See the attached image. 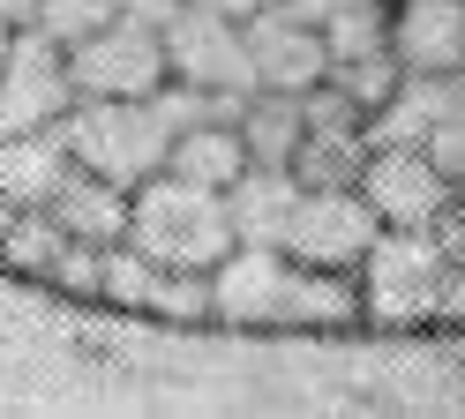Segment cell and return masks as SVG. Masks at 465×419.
I'll return each instance as SVG.
<instances>
[{"label":"cell","instance_id":"6da1fadb","mask_svg":"<svg viewBox=\"0 0 465 419\" xmlns=\"http://www.w3.org/2000/svg\"><path fill=\"white\" fill-rule=\"evenodd\" d=\"M128 248H143L173 278H211L241 248V225H232V202L218 188H195L181 172H151L128 210Z\"/></svg>","mask_w":465,"mask_h":419},{"label":"cell","instance_id":"7a4b0ae2","mask_svg":"<svg viewBox=\"0 0 465 419\" xmlns=\"http://www.w3.org/2000/svg\"><path fill=\"white\" fill-rule=\"evenodd\" d=\"M61 135L75 150V165L121 180V188H143L151 172L173 165V120L158 112V90L151 98H75Z\"/></svg>","mask_w":465,"mask_h":419},{"label":"cell","instance_id":"3957f363","mask_svg":"<svg viewBox=\"0 0 465 419\" xmlns=\"http://www.w3.org/2000/svg\"><path fill=\"white\" fill-rule=\"evenodd\" d=\"M375 239H383V218H375V202L361 188H301L278 248L315 278H353Z\"/></svg>","mask_w":465,"mask_h":419},{"label":"cell","instance_id":"277c9868","mask_svg":"<svg viewBox=\"0 0 465 419\" xmlns=\"http://www.w3.org/2000/svg\"><path fill=\"white\" fill-rule=\"evenodd\" d=\"M68 75H75V98H151V90L173 83L165 23H143V15L121 8L105 30L68 45Z\"/></svg>","mask_w":465,"mask_h":419},{"label":"cell","instance_id":"5b68a950","mask_svg":"<svg viewBox=\"0 0 465 419\" xmlns=\"http://www.w3.org/2000/svg\"><path fill=\"white\" fill-rule=\"evenodd\" d=\"M361 195L375 202V218L391 232H435L458 202V180L420 142H375L368 165H361Z\"/></svg>","mask_w":465,"mask_h":419},{"label":"cell","instance_id":"8992f818","mask_svg":"<svg viewBox=\"0 0 465 419\" xmlns=\"http://www.w3.org/2000/svg\"><path fill=\"white\" fill-rule=\"evenodd\" d=\"M75 105V75H68V45L23 23L15 45L0 53V135H31V128H61Z\"/></svg>","mask_w":465,"mask_h":419},{"label":"cell","instance_id":"52a82bcc","mask_svg":"<svg viewBox=\"0 0 465 419\" xmlns=\"http://www.w3.org/2000/svg\"><path fill=\"white\" fill-rule=\"evenodd\" d=\"M165 60H173V83H195V90H225V98H255V53H248V30L203 8V0H181V15L165 23Z\"/></svg>","mask_w":465,"mask_h":419},{"label":"cell","instance_id":"ba28073f","mask_svg":"<svg viewBox=\"0 0 465 419\" xmlns=\"http://www.w3.org/2000/svg\"><path fill=\"white\" fill-rule=\"evenodd\" d=\"M361 285H368V307L391 315V322L428 315L435 299H443V285H450L443 232H391V225H383V239H375L368 262H361Z\"/></svg>","mask_w":465,"mask_h":419},{"label":"cell","instance_id":"9c48e42d","mask_svg":"<svg viewBox=\"0 0 465 419\" xmlns=\"http://www.w3.org/2000/svg\"><path fill=\"white\" fill-rule=\"evenodd\" d=\"M248 53H255V83L263 90H293V98H308L315 83L331 75V45H323V23L293 15L285 0H271L263 15H248Z\"/></svg>","mask_w":465,"mask_h":419},{"label":"cell","instance_id":"30bf717a","mask_svg":"<svg viewBox=\"0 0 465 419\" xmlns=\"http://www.w3.org/2000/svg\"><path fill=\"white\" fill-rule=\"evenodd\" d=\"M391 53L405 75H465V0H391Z\"/></svg>","mask_w":465,"mask_h":419},{"label":"cell","instance_id":"8fae6325","mask_svg":"<svg viewBox=\"0 0 465 419\" xmlns=\"http://www.w3.org/2000/svg\"><path fill=\"white\" fill-rule=\"evenodd\" d=\"M75 150L61 128H31V135H0V195H15L23 210H45L68 188Z\"/></svg>","mask_w":465,"mask_h":419},{"label":"cell","instance_id":"7c38bea8","mask_svg":"<svg viewBox=\"0 0 465 419\" xmlns=\"http://www.w3.org/2000/svg\"><path fill=\"white\" fill-rule=\"evenodd\" d=\"M53 218H61L75 239H91V248H121L128 239V210H135V188H121V180H105L91 165H75L68 172V188L45 202Z\"/></svg>","mask_w":465,"mask_h":419},{"label":"cell","instance_id":"4fadbf2b","mask_svg":"<svg viewBox=\"0 0 465 419\" xmlns=\"http://www.w3.org/2000/svg\"><path fill=\"white\" fill-rule=\"evenodd\" d=\"M241 135H248V158L255 165L293 172L301 135H308V98H293V90H255V98L241 105Z\"/></svg>","mask_w":465,"mask_h":419},{"label":"cell","instance_id":"5bb4252c","mask_svg":"<svg viewBox=\"0 0 465 419\" xmlns=\"http://www.w3.org/2000/svg\"><path fill=\"white\" fill-rule=\"evenodd\" d=\"M255 158H248V135H241V120H203V128H188V135H173V165L165 172H181V180H195V188H232Z\"/></svg>","mask_w":465,"mask_h":419},{"label":"cell","instance_id":"9a60e30c","mask_svg":"<svg viewBox=\"0 0 465 419\" xmlns=\"http://www.w3.org/2000/svg\"><path fill=\"white\" fill-rule=\"evenodd\" d=\"M225 202H232V225H241V239H263V248H278L285 218H293V202H301V180H293V172H271V165H248V172L225 188Z\"/></svg>","mask_w":465,"mask_h":419},{"label":"cell","instance_id":"2e32d148","mask_svg":"<svg viewBox=\"0 0 465 419\" xmlns=\"http://www.w3.org/2000/svg\"><path fill=\"white\" fill-rule=\"evenodd\" d=\"M68 248H75V232L53 218V210H23V218H15V232L0 239V262H8V269H23V278H53Z\"/></svg>","mask_w":465,"mask_h":419},{"label":"cell","instance_id":"e0dca14e","mask_svg":"<svg viewBox=\"0 0 465 419\" xmlns=\"http://www.w3.org/2000/svg\"><path fill=\"white\" fill-rule=\"evenodd\" d=\"M323 83L338 90L345 105H361V112L375 120V112H383V105L398 98V83H405V68H398V53L383 45V53H361V60H331V75H323Z\"/></svg>","mask_w":465,"mask_h":419},{"label":"cell","instance_id":"ac0fdd59","mask_svg":"<svg viewBox=\"0 0 465 419\" xmlns=\"http://www.w3.org/2000/svg\"><path fill=\"white\" fill-rule=\"evenodd\" d=\"M323 45H331V60L383 53L391 45V0H338L323 15Z\"/></svg>","mask_w":465,"mask_h":419},{"label":"cell","instance_id":"d6986e66","mask_svg":"<svg viewBox=\"0 0 465 419\" xmlns=\"http://www.w3.org/2000/svg\"><path fill=\"white\" fill-rule=\"evenodd\" d=\"M121 8H128V0H38V23L31 30H45V38H61V45H83L91 30H105Z\"/></svg>","mask_w":465,"mask_h":419},{"label":"cell","instance_id":"ffe728a7","mask_svg":"<svg viewBox=\"0 0 465 419\" xmlns=\"http://www.w3.org/2000/svg\"><path fill=\"white\" fill-rule=\"evenodd\" d=\"M420 150H428V158L465 188V75L450 83V98H443V112H435V128L420 135Z\"/></svg>","mask_w":465,"mask_h":419},{"label":"cell","instance_id":"44dd1931","mask_svg":"<svg viewBox=\"0 0 465 419\" xmlns=\"http://www.w3.org/2000/svg\"><path fill=\"white\" fill-rule=\"evenodd\" d=\"M203 8H218V15H232V23H248V15H263L271 0H203Z\"/></svg>","mask_w":465,"mask_h":419},{"label":"cell","instance_id":"7402d4cb","mask_svg":"<svg viewBox=\"0 0 465 419\" xmlns=\"http://www.w3.org/2000/svg\"><path fill=\"white\" fill-rule=\"evenodd\" d=\"M0 23H15V30L38 23V0H0Z\"/></svg>","mask_w":465,"mask_h":419},{"label":"cell","instance_id":"603a6c76","mask_svg":"<svg viewBox=\"0 0 465 419\" xmlns=\"http://www.w3.org/2000/svg\"><path fill=\"white\" fill-rule=\"evenodd\" d=\"M15 218H23V202H15V195H0V239L15 232Z\"/></svg>","mask_w":465,"mask_h":419},{"label":"cell","instance_id":"cb8c5ba5","mask_svg":"<svg viewBox=\"0 0 465 419\" xmlns=\"http://www.w3.org/2000/svg\"><path fill=\"white\" fill-rule=\"evenodd\" d=\"M8 45H15V23H0V53H8Z\"/></svg>","mask_w":465,"mask_h":419}]
</instances>
